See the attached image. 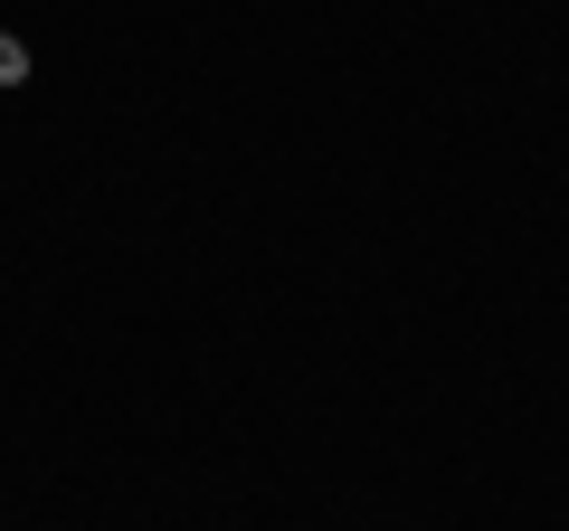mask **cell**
<instances>
[{
    "mask_svg": "<svg viewBox=\"0 0 569 531\" xmlns=\"http://www.w3.org/2000/svg\"><path fill=\"white\" fill-rule=\"evenodd\" d=\"M20 77H29V48L10 39V29H0V86H20Z\"/></svg>",
    "mask_w": 569,
    "mask_h": 531,
    "instance_id": "obj_1",
    "label": "cell"
}]
</instances>
